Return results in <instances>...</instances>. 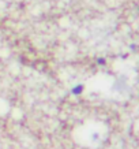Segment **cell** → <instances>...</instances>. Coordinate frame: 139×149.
<instances>
[{
    "label": "cell",
    "instance_id": "cell-1",
    "mask_svg": "<svg viewBox=\"0 0 139 149\" xmlns=\"http://www.w3.org/2000/svg\"><path fill=\"white\" fill-rule=\"evenodd\" d=\"M83 89H85V86L83 85H76V86H74L72 88V95H75V96H78V95H81L82 92H83Z\"/></svg>",
    "mask_w": 139,
    "mask_h": 149
}]
</instances>
